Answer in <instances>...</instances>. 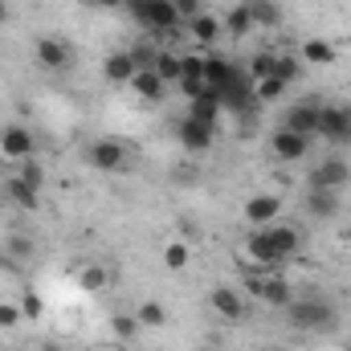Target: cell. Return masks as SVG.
I'll list each match as a JSON object with an SVG mask.
<instances>
[{
  "label": "cell",
  "instance_id": "cell-1",
  "mask_svg": "<svg viewBox=\"0 0 351 351\" xmlns=\"http://www.w3.org/2000/svg\"><path fill=\"white\" fill-rule=\"evenodd\" d=\"M286 319L298 331H327L335 323V306H327L323 298H294L286 306Z\"/></svg>",
  "mask_w": 351,
  "mask_h": 351
},
{
  "label": "cell",
  "instance_id": "cell-2",
  "mask_svg": "<svg viewBox=\"0 0 351 351\" xmlns=\"http://www.w3.org/2000/svg\"><path fill=\"white\" fill-rule=\"evenodd\" d=\"M127 4H131V16L152 33H176L180 29V12L172 8V0H127Z\"/></svg>",
  "mask_w": 351,
  "mask_h": 351
},
{
  "label": "cell",
  "instance_id": "cell-3",
  "mask_svg": "<svg viewBox=\"0 0 351 351\" xmlns=\"http://www.w3.org/2000/svg\"><path fill=\"white\" fill-rule=\"evenodd\" d=\"M86 164L98 172H123L127 168V143L123 139H94L86 147Z\"/></svg>",
  "mask_w": 351,
  "mask_h": 351
},
{
  "label": "cell",
  "instance_id": "cell-4",
  "mask_svg": "<svg viewBox=\"0 0 351 351\" xmlns=\"http://www.w3.org/2000/svg\"><path fill=\"white\" fill-rule=\"evenodd\" d=\"M37 156V139H33V131H25V127H4L0 131V160H8V164H25V160H33Z\"/></svg>",
  "mask_w": 351,
  "mask_h": 351
},
{
  "label": "cell",
  "instance_id": "cell-5",
  "mask_svg": "<svg viewBox=\"0 0 351 351\" xmlns=\"http://www.w3.org/2000/svg\"><path fill=\"white\" fill-rule=\"evenodd\" d=\"M217 94H221V106H225V110H237V114H254V110L262 106L258 94H254V78H250V74H237L229 86L217 90Z\"/></svg>",
  "mask_w": 351,
  "mask_h": 351
},
{
  "label": "cell",
  "instance_id": "cell-6",
  "mask_svg": "<svg viewBox=\"0 0 351 351\" xmlns=\"http://www.w3.org/2000/svg\"><path fill=\"white\" fill-rule=\"evenodd\" d=\"M319 135L327 143H351V106H323L319 110Z\"/></svg>",
  "mask_w": 351,
  "mask_h": 351
},
{
  "label": "cell",
  "instance_id": "cell-7",
  "mask_svg": "<svg viewBox=\"0 0 351 351\" xmlns=\"http://www.w3.org/2000/svg\"><path fill=\"white\" fill-rule=\"evenodd\" d=\"M176 139H180V147L184 152H208L213 147V139H217V127H208V123H196V119H180L176 123Z\"/></svg>",
  "mask_w": 351,
  "mask_h": 351
},
{
  "label": "cell",
  "instance_id": "cell-8",
  "mask_svg": "<svg viewBox=\"0 0 351 351\" xmlns=\"http://www.w3.org/2000/svg\"><path fill=\"white\" fill-rule=\"evenodd\" d=\"M269 152H274V160H282V164H298V160H306L311 139H306V135H294V131H286V127H278L274 139H269Z\"/></svg>",
  "mask_w": 351,
  "mask_h": 351
},
{
  "label": "cell",
  "instance_id": "cell-9",
  "mask_svg": "<svg viewBox=\"0 0 351 351\" xmlns=\"http://www.w3.org/2000/svg\"><path fill=\"white\" fill-rule=\"evenodd\" d=\"M351 180V164L348 160H339V156H331V160H323V164H315V172L306 176V188H343Z\"/></svg>",
  "mask_w": 351,
  "mask_h": 351
},
{
  "label": "cell",
  "instance_id": "cell-10",
  "mask_svg": "<svg viewBox=\"0 0 351 351\" xmlns=\"http://www.w3.org/2000/svg\"><path fill=\"white\" fill-rule=\"evenodd\" d=\"M245 258H250V265H265V269H278V265L286 262V258L278 254V245L269 241L265 229H254V233L245 237Z\"/></svg>",
  "mask_w": 351,
  "mask_h": 351
},
{
  "label": "cell",
  "instance_id": "cell-11",
  "mask_svg": "<svg viewBox=\"0 0 351 351\" xmlns=\"http://www.w3.org/2000/svg\"><path fill=\"white\" fill-rule=\"evenodd\" d=\"M319 110H323L319 102H294V106L286 110V131L315 139V135H319Z\"/></svg>",
  "mask_w": 351,
  "mask_h": 351
},
{
  "label": "cell",
  "instance_id": "cell-12",
  "mask_svg": "<svg viewBox=\"0 0 351 351\" xmlns=\"http://www.w3.org/2000/svg\"><path fill=\"white\" fill-rule=\"evenodd\" d=\"M339 208H343V196L335 188H306V213L315 221H331L339 217Z\"/></svg>",
  "mask_w": 351,
  "mask_h": 351
},
{
  "label": "cell",
  "instance_id": "cell-13",
  "mask_svg": "<svg viewBox=\"0 0 351 351\" xmlns=\"http://www.w3.org/2000/svg\"><path fill=\"white\" fill-rule=\"evenodd\" d=\"M208 306H213L225 323H241V319H245V298H241L233 286H217V290L208 294Z\"/></svg>",
  "mask_w": 351,
  "mask_h": 351
},
{
  "label": "cell",
  "instance_id": "cell-14",
  "mask_svg": "<svg viewBox=\"0 0 351 351\" xmlns=\"http://www.w3.org/2000/svg\"><path fill=\"white\" fill-rule=\"evenodd\" d=\"M241 213H245V221H250L254 229H265V225H274V221H278L282 200H278V196H269V192H262V196H250Z\"/></svg>",
  "mask_w": 351,
  "mask_h": 351
},
{
  "label": "cell",
  "instance_id": "cell-15",
  "mask_svg": "<svg viewBox=\"0 0 351 351\" xmlns=\"http://www.w3.org/2000/svg\"><path fill=\"white\" fill-rule=\"evenodd\" d=\"M135 74H139V70H135V62H131L127 49H119V53H110V58L102 62V78H106L110 86H131Z\"/></svg>",
  "mask_w": 351,
  "mask_h": 351
},
{
  "label": "cell",
  "instance_id": "cell-16",
  "mask_svg": "<svg viewBox=\"0 0 351 351\" xmlns=\"http://www.w3.org/2000/svg\"><path fill=\"white\" fill-rule=\"evenodd\" d=\"M37 62H41L45 70H66V66H70V45H66L62 37H41V41H37Z\"/></svg>",
  "mask_w": 351,
  "mask_h": 351
},
{
  "label": "cell",
  "instance_id": "cell-17",
  "mask_svg": "<svg viewBox=\"0 0 351 351\" xmlns=\"http://www.w3.org/2000/svg\"><path fill=\"white\" fill-rule=\"evenodd\" d=\"M221 94L217 90H204L200 98H192L188 102V119H196V123H208V127H217V119H221Z\"/></svg>",
  "mask_w": 351,
  "mask_h": 351
},
{
  "label": "cell",
  "instance_id": "cell-18",
  "mask_svg": "<svg viewBox=\"0 0 351 351\" xmlns=\"http://www.w3.org/2000/svg\"><path fill=\"white\" fill-rule=\"evenodd\" d=\"M131 90H135L143 102H164V94H168V82H164L156 70H139V74L131 78Z\"/></svg>",
  "mask_w": 351,
  "mask_h": 351
},
{
  "label": "cell",
  "instance_id": "cell-19",
  "mask_svg": "<svg viewBox=\"0 0 351 351\" xmlns=\"http://www.w3.org/2000/svg\"><path fill=\"white\" fill-rule=\"evenodd\" d=\"M237 74H241V70H237L233 62H225V58H204V82H208V90H225Z\"/></svg>",
  "mask_w": 351,
  "mask_h": 351
},
{
  "label": "cell",
  "instance_id": "cell-20",
  "mask_svg": "<svg viewBox=\"0 0 351 351\" xmlns=\"http://www.w3.org/2000/svg\"><path fill=\"white\" fill-rule=\"evenodd\" d=\"M188 33H192L196 45H217V37H221V21H217L213 12H200V16L188 21Z\"/></svg>",
  "mask_w": 351,
  "mask_h": 351
},
{
  "label": "cell",
  "instance_id": "cell-21",
  "mask_svg": "<svg viewBox=\"0 0 351 351\" xmlns=\"http://www.w3.org/2000/svg\"><path fill=\"white\" fill-rule=\"evenodd\" d=\"M4 196H8L16 208H25V213H29V208H37V200H41V192H37V188H29L21 176H8V180H4Z\"/></svg>",
  "mask_w": 351,
  "mask_h": 351
},
{
  "label": "cell",
  "instance_id": "cell-22",
  "mask_svg": "<svg viewBox=\"0 0 351 351\" xmlns=\"http://www.w3.org/2000/svg\"><path fill=\"white\" fill-rule=\"evenodd\" d=\"M265 233H269V241L278 245V254H282V258H294V254H298V245H302V237H298V229H294V225H278V221H274V225H265Z\"/></svg>",
  "mask_w": 351,
  "mask_h": 351
},
{
  "label": "cell",
  "instance_id": "cell-23",
  "mask_svg": "<svg viewBox=\"0 0 351 351\" xmlns=\"http://www.w3.org/2000/svg\"><path fill=\"white\" fill-rule=\"evenodd\" d=\"M250 16H254V29H278L282 25V8L274 0H245Z\"/></svg>",
  "mask_w": 351,
  "mask_h": 351
},
{
  "label": "cell",
  "instance_id": "cell-24",
  "mask_svg": "<svg viewBox=\"0 0 351 351\" xmlns=\"http://www.w3.org/2000/svg\"><path fill=\"white\" fill-rule=\"evenodd\" d=\"M339 53H335V45L331 41H323V37H311L306 45H302V62L306 66H331Z\"/></svg>",
  "mask_w": 351,
  "mask_h": 351
},
{
  "label": "cell",
  "instance_id": "cell-25",
  "mask_svg": "<svg viewBox=\"0 0 351 351\" xmlns=\"http://www.w3.org/2000/svg\"><path fill=\"white\" fill-rule=\"evenodd\" d=\"M152 70H156V74H160L168 86H180V74H184V70H180V53H176V49H160Z\"/></svg>",
  "mask_w": 351,
  "mask_h": 351
},
{
  "label": "cell",
  "instance_id": "cell-26",
  "mask_svg": "<svg viewBox=\"0 0 351 351\" xmlns=\"http://www.w3.org/2000/svg\"><path fill=\"white\" fill-rule=\"evenodd\" d=\"M78 286L90 290V294L106 290V286H110V269H106V265H86V269H78Z\"/></svg>",
  "mask_w": 351,
  "mask_h": 351
},
{
  "label": "cell",
  "instance_id": "cell-27",
  "mask_svg": "<svg viewBox=\"0 0 351 351\" xmlns=\"http://www.w3.org/2000/svg\"><path fill=\"white\" fill-rule=\"evenodd\" d=\"M225 29H229L233 37H250V33H254V16H250V8H245V4L229 8V16H225Z\"/></svg>",
  "mask_w": 351,
  "mask_h": 351
},
{
  "label": "cell",
  "instance_id": "cell-28",
  "mask_svg": "<svg viewBox=\"0 0 351 351\" xmlns=\"http://www.w3.org/2000/svg\"><path fill=\"white\" fill-rule=\"evenodd\" d=\"M188 262H192L188 241H180V237H176V241H168V245H164V265H168V269H176V274H180V269H188Z\"/></svg>",
  "mask_w": 351,
  "mask_h": 351
},
{
  "label": "cell",
  "instance_id": "cell-29",
  "mask_svg": "<svg viewBox=\"0 0 351 351\" xmlns=\"http://www.w3.org/2000/svg\"><path fill=\"white\" fill-rule=\"evenodd\" d=\"M274 78H282L286 86L294 82V78H302V58H274Z\"/></svg>",
  "mask_w": 351,
  "mask_h": 351
},
{
  "label": "cell",
  "instance_id": "cell-30",
  "mask_svg": "<svg viewBox=\"0 0 351 351\" xmlns=\"http://www.w3.org/2000/svg\"><path fill=\"white\" fill-rule=\"evenodd\" d=\"M135 319H139V327H164L168 323V311H164V302H143L135 311Z\"/></svg>",
  "mask_w": 351,
  "mask_h": 351
},
{
  "label": "cell",
  "instance_id": "cell-31",
  "mask_svg": "<svg viewBox=\"0 0 351 351\" xmlns=\"http://www.w3.org/2000/svg\"><path fill=\"white\" fill-rule=\"evenodd\" d=\"M274 58H278V53H269V49H262V53H254V58H250V66H245V74H250L254 82H262V78H269V74H274Z\"/></svg>",
  "mask_w": 351,
  "mask_h": 351
},
{
  "label": "cell",
  "instance_id": "cell-32",
  "mask_svg": "<svg viewBox=\"0 0 351 351\" xmlns=\"http://www.w3.org/2000/svg\"><path fill=\"white\" fill-rule=\"evenodd\" d=\"M254 94H258V102H262V106H265V102H278V98L286 94V82L269 74V78H262V82H254Z\"/></svg>",
  "mask_w": 351,
  "mask_h": 351
},
{
  "label": "cell",
  "instance_id": "cell-33",
  "mask_svg": "<svg viewBox=\"0 0 351 351\" xmlns=\"http://www.w3.org/2000/svg\"><path fill=\"white\" fill-rule=\"evenodd\" d=\"M110 331H114L119 339H135V335H139V319H135V315H114V319H110Z\"/></svg>",
  "mask_w": 351,
  "mask_h": 351
},
{
  "label": "cell",
  "instance_id": "cell-34",
  "mask_svg": "<svg viewBox=\"0 0 351 351\" xmlns=\"http://www.w3.org/2000/svg\"><path fill=\"white\" fill-rule=\"evenodd\" d=\"M21 180H25V184H29V188H37V192H41V188H45V168H41V164H37V160H25V164H21Z\"/></svg>",
  "mask_w": 351,
  "mask_h": 351
},
{
  "label": "cell",
  "instance_id": "cell-35",
  "mask_svg": "<svg viewBox=\"0 0 351 351\" xmlns=\"http://www.w3.org/2000/svg\"><path fill=\"white\" fill-rule=\"evenodd\" d=\"M180 70H184L180 82H184V78H200V82H204V58H196V53H180Z\"/></svg>",
  "mask_w": 351,
  "mask_h": 351
},
{
  "label": "cell",
  "instance_id": "cell-36",
  "mask_svg": "<svg viewBox=\"0 0 351 351\" xmlns=\"http://www.w3.org/2000/svg\"><path fill=\"white\" fill-rule=\"evenodd\" d=\"M127 53H131V62H135V70H152V66H156V49H147L143 41H139V45H131Z\"/></svg>",
  "mask_w": 351,
  "mask_h": 351
},
{
  "label": "cell",
  "instance_id": "cell-37",
  "mask_svg": "<svg viewBox=\"0 0 351 351\" xmlns=\"http://www.w3.org/2000/svg\"><path fill=\"white\" fill-rule=\"evenodd\" d=\"M21 319H25L21 315V302H0V331H12Z\"/></svg>",
  "mask_w": 351,
  "mask_h": 351
},
{
  "label": "cell",
  "instance_id": "cell-38",
  "mask_svg": "<svg viewBox=\"0 0 351 351\" xmlns=\"http://www.w3.org/2000/svg\"><path fill=\"white\" fill-rule=\"evenodd\" d=\"M41 311H45V306H41V294L29 290V294L21 298V315H25V319H41Z\"/></svg>",
  "mask_w": 351,
  "mask_h": 351
},
{
  "label": "cell",
  "instance_id": "cell-39",
  "mask_svg": "<svg viewBox=\"0 0 351 351\" xmlns=\"http://www.w3.org/2000/svg\"><path fill=\"white\" fill-rule=\"evenodd\" d=\"M172 8L180 12V21H192V16H200L204 8H200V0H172Z\"/></svg>",
  "mask_w": 351,
  "mask_h": 351
},
{
  "label": "cell",
  "instance_id": "cell-40",
  "mask_svg": "<svg viewBox=\"0 0 351 351\" xmlns=\"http://www.w3.org/2000/svg\"><path fill=\"white\" fill-rule=\"evenodd\" d=\"M37 351H62V343H58V339H41V343H37Z\"/></svg>",
  "mask_w": 351,
  "mask_h": 351
},
{
  "label": "cell",
  "instance_id": "cell-41",
  "mask_svg": "<svg viewBox=\"0 0 351 351\" xmlns=\"http://www.w3.org/2000/svg\"><path fill=\"white\" fill-rule=\"evenodd\" d=\"M90 4H102V8H114V4H127V0H90Z\"/></svg>",
  "mask_w": 351,
  "mask_h": 351
},
{
  "label": "cell",
  "instance_id": "cell-42",
  "mask_svg": "<svg viewBox=\"0 0 351 351\" xmlns=\"http://www.w3.org/2000/svg\"><path fill=\"white\" fill-rule=\"evenodd\" d=\"M4 16H8V4H4V0H0V25H4Z\"/></svg>",
  "mask_w": 351,
  "mask_h": 351
},
{
  "label": "cell",
  "instance_id": "cell-43",
  "mask_svg": "<svg viewBox=\"0 0 351 351\" xmlns=\"http://www.w3.org/2000/svg\"><path fill=\"white\" fill-rule=\"evenodd\" d=\"M196 351H213V348H196Z\"/></svg>",
  "mask_w": 351,
  "mask_h": 351
},
{
  "label": "cell",
  "instance_id": "cell-44",
  "mask_svg": "<svg viewBox=\"0 0 351 351\" xmlns=\"http://www.w3.org/2000/svg\"><path fill=\"white\" fill-rule=\"evenodd\" d=\"M0 217H4V204H0Z\"/></svg>",
  "mask_w": 351,
  "mask_h": 351
},
{
  "label": "cell",
  "instance_id": "cell-45",
  "mask_svg": "<svg viewBox=\"0 0 351 351\" xmlns=\"http://www.w3.org/2000/svg\"><path fill=\"white\" fill-rule=\"evenodd\" d=\"M262 351H274V348H262Z\"/></svg>",
  "mask_w": 351,
  "mask_h": 351
}]
</instances>
